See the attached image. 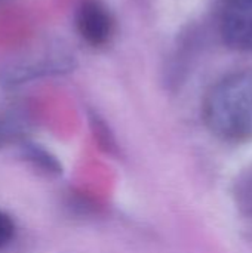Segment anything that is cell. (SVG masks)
I'll return each mask as SVG.
<instances>
[{"instance_id": "obj_1", "label": "cell", "mask_w": 252, "mask_h": 253, "mask_svg": "<svg viewBox=\"0 0 252 253\" xmlns=\"http://www.w3.org/2000/svg\"><path fill=\"white\" fill-rule=\"evenodd\" d=\"M203 119L208 129L226 142L252 141V70L230 73L209 89Z\"/></svg>"}, {"instance_id": "obj_2", "label": "cell", "mask_w": 252, "mask_h": 253, "mask_svg": "<svg viewBox=\"0 0 252 253\" xmlns=\"http://www.w3.org/2000/svg\"><path fill=\"white\" fill-rule=\"evenodd\" d=\"M74 21L79 36L92 47L108 44L114 36L116 21L102 0H80Z\"/></svg>"}, {"instance_id": "obj_3", "label": "cell", "mask_w": 252, "mask_h": 253, "mask_svg": "<svg viewBox=\"0 0 252 253\" xmlns=\"http://www.w3.org/2000/svg\"><path fill=\"white\" fill-rule=\"evenodd\" d=\"M218 30L230 47L252 52V0H224L218 13Z\"/></svg>"}, {"instance_id": "obj_4", "label": "cell", "mask_w": 252, "mask_h": 253, "mask_svg": "<svg viewBox=\"0 0 252 253\" xmlns=\"http://www.w3.org/2000/svg\"><path fill=\"white\" fill-rule=\"evenodd\" d=\"M73 68H74V59L65 55H56L49 58H40L39 61L12 64L0 71V84L4 87H12L43 76L64 74L71 71Z\"/></svg>"}, {"instance_id": "obj_5", "label": "cell", "mask_w": 252, "mask_h": 253, "mask_svg": "<svg viewBox=\"0 0 252 253\" xmlns=\"http://www.w3.org/2000/svg\"><path fill=\"white\" fill-rule=\"evenodd\" d=\"M238 202L241 208L252 216V172H250L238 185Z\"/></svg>"}, {"instance_id": "obj_6", "label": "cell", "mask_w": 252, "mask_h": 253, "mask_svg": "<svg viewBox=\"0 0 252 253\" xmlns=\"http://www.w3.org/2000/svg\"><path fill=\"white\" fill-rule=\"evenodd\" d=\"M15 236V224L9 215L0 212V249L10 243Z\"/></svg>"}]
</instances>
